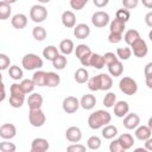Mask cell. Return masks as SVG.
Segmentation results:
<instances>
[{"label":"cell","instance_id":"obj_61","mask_svg":"<svg viewBox=\"0 0 152 152\" xmlns=\"http://www.w3.org/2000/svg\"><path fill=\"white\" fill-rule=\"evenodd\" d=\"M145 4V6H147V7H151L152 6V2H144Z\"/></svg>","mask_w":152,"mask_h":152},{"label":"cell","instance_id":"obj_22","mask_svg":"<svg viewBox=\"0 0 152 152\" xmlns=\"http://www.w3.org/2000/svg\"><path fill=\"white\" fill-rule=\"evenodd\" d=\"M126 28V24L118 20L116 18L113 19L109 24V33H116V34H122Z\"/></svg>","mask_w":152,"mask_h":152},{"label":"cell","instance_id":"obj_38","mask_svg":"<svg viewBox=\"0 0 152 152\" xmlns=\"http://www.w3.org/2000/svg\"><path fill=\"white\" fill-rule=\"evenodd\" d=\"M74 50H75V55H76V57H77L78 59L82 58L83 56L88 55V53H91L90 48H89L88 45H86V44H78Z\"/></svg>","mask_w":152,"mask_h":152},{"label":"cell","instance_id":"obj_11","mask_svg":"<svg viewBox=\"0 0 152 152\" xmlns=\"http://www.w3.org/2000/svg\"><path fill=\"white\" fill-rule=\"evenodd\" d=\"M99 90H109L113 87V78L108 74H99L96 75Z\"/></svg>","mask_w":152,"mask_h":152},{"label":"cell","instance_id":"obj_6","mask_svg":"<svg viewBox=\"0 0 152 152\" xmlns=\"http://www.w3.org/2000/svg\"><path fill=\"white\" fill-rule=\"evenodd\" d=\"M129 49H131V51L133 52V55H134L135 57H138V58L145 57V56L147 55V52H148L147 44H146V42H145L144 39H141V38H139L138 40H135V42L131 45Z\"/></svg>","mask_w":152,"mask_h":152},{"label":"cell","instance_id":"obj_27","mask_svg":"<svg viewBox=\"0 0 152 152\" xmlns=\"http://www.w3.org/2000/svg\"><path fill=\"white\" fill-rule=\"evenodd\" d=\"M118 140H119V142L121 144V146H122V148L126 151V150H128V148H131L132 146H133V144H134V139H133V137L129 134V133H124V134H121L119 138H118Z\"/></svg>","mask_w":152,"mask_h":152},{"label":"cell","instance_id":"obj_43","mask_svg":"<svg viewBox=\"0 0 152 152\" xmlns=\"http://www.w3.org/2000/svg\"><path fill=\"white\" fill-rule=\"evenodd\" d=\"M24 101H25V96H15V95L10 96V104L13 108H20L24 104Z\"/></svg>","mask_w":152,"mask_h":152},{"label":"cell","instance_id":"obj_59","mask_svg":"<svg viewBox=\"0 0 152 152\" xmlns=\"http://www.w3.org/2000/svg\"><path fill=\"white\" fill-rule=\"evenodd\" d=\"M133 152H150V151H147V150L144 148V147H138V148H135Z\"/></svg>","mask_w":152,"mask_h":152},{"label":"cell","instance_id":"obj_48","mask_svg":"<svg viewBox=\"0 0 152 152\" xmlns=\"http://www.w3.org/2000/svg\"><path fill=\"white\" fill-rule=\"evenodd\" d=\"M87 2H88V0H71L70 1V6H71L72 10L80 11L87 5Z\"/></svg>","mask_w":152,"mask_h":152},{"label":"cell","instance_id":"obj_17","mask_svg":"<svg viewBox=\"0 0 152 152\" xmlns=\"http://www.w3.org/2000/svg\"><path fill=\"white\" fill-rule=\"evenodd\" d=\"M61 20H62V24L66 28H71L76 26V17H75V13L71 11H64L62 13Z\"/></svg>","mask_w":152,"mask_h":152},{"label":"cell","instance_id":"obj_49","mask_svg":"<svg viewBox=\"0 0 152 152\" xmlns=\"http://www.w3.org/2000/svg\"><path fill=\"white\" fill-rule=\"evenodd\" d=\"M109 151L110 152H125V150L122 148V146H121V144L119 142L118 139H114L109 144Z\"/></svg>","mask_w":152,"mask_h":152},{"label":"cell","instance_id":"obj_5","mask_svg":"<svg viewBox=\"0 0 152 152\" xmlns=\"http://www.w3.org/2000/svg\"><path fill=\"white\" fill-rule=\"evenodd\" d=\"M109 20H110L109 14L104 11H97L91 15V24L99 28L107 26L109 24Z\"/></svg>","mask_w":152,"mask_h":152},{"label":"cell","instance_id":"obj_1","mask_svg":"<svg viewBox=\"0 0 152 152\" xmlns=\"http://www.w3.org/2000/svg\"><path fill=\"white\" fill-rule=\"evenodd\" d=\"M112 120V115L109 114V112L103 110V109H99L95 110L94 113H91L88 118V126L91 129H99L102 128L107 125H109Z\"/></svg>","mask_w":152,"mask_h":152},{"label":"cell","instance_id":"obj_2","mask_svg":"<svg viewBox=\"0 0 152 152\" xmlns=\"http://www.w3.org/2000/svg\"><path fill=\"white\" fill-rule=\"evenodd\" d=\"M21 64L26 70H36L43 66V59L36 53H26L21 59Z\"/></svg>","mask_w":152,"mask_h":152},{"label":"cell","instance_id":"obj_53","mask_svg":"<svg viewBox=\"0 0 152 152\" xmlns=\"http://www.w3.org/2000/svg\"><path fill=\"white\" fill-rule=\"evenodd\" d=\"M91 53H93V52H91ZM91 53H88V55L83 56L82 58H80V62H81L82 66H89V62H90V56H91Z\"/></svg>","mask_w":152,"mask_h":152},{"label":"cell","instance_id":"obj_25","mask_svg":"<svg viewBox=\"0 0 152 152\" xmlns=\"http://www.w3.org/2000/svg\"><path fill=\"white\" fill-rule=\"evenodd\" d=\"M122 38H124V40L126 42V44L131 46L135 40H138V39L140 38V33H139L137 30L131 28V30H127V31L125 32V34H124Z\"/></svg>","mask_w":152,"mask_h":152},{"label":"cell","instance_id":"obj_7","mask_svg":"<svg viewBox=\"0 0 152 152\" xmlns=\"http://www.w3.org/2000/svg\"><path fill=\"white\" fill-rule=\"evenodd\" d=\"M28 121L33 127H42L46 121V116H45V114H44V112L42 109L30 110Z\"/></svg>","mask_w":152,"mask_h":152},{"label":"cell","instance_id":"obj_39","mask_svg":"<svg viewBox=\"0 0 152 152\" xmlns=\"http://www.w3.org/2000/svg\"><path fill=\"white\" fill-rule=\"evenodd\" d=\"M115 102H116V95H115V93L109 91V93H107V94L104 95V99H103V104H104V107L112 108V107L115 104Z\"/></svg>","mask_w":152,"mask_h":152},{"label":"cell","instance_id":"obj_28","mask_svg":"<svg viewBox=\"0 0 152 152\" xmlns=\"http://www.w3.org/2000/svg\"><path fill=\"white\" fill-rule=\"evenodd\" d=\"M11 12H12V8L10 5V1H7V0L0 1V20L8 19L11 15Z\"/></svg>","mask_w":152,"mask_h":152},{"label":"cell","instance_id":"obj_46","mask_svg":"<svg viewBox=\"0 0 152 152\" xmlns=\"http://www.w3.org/2000/svg\"><path fill=\"white\" fill-rule=\"evenodd\" d=\"M10 93H11V95H15V96H25V93L23 91L20 84H18V83H13L11 86Z\"/></svg>","mask_w":152,"mask_h":152},{"label":"cell","instance_id":"obj_32","mask_svg":"<svg viewBox=\"0 0 152 152\" xmlns=\"http://www.w3.org/2000/svg\"><path fill=\"white\" fill-rule=\"evenodd\" d=\"M101 133H102V137L104 139H113L118 134V128L114 125H107V126H104L102 128Z\"/></svg>","mask_w":152,"mask_h":152},{"label":"cell","instance_id":"obj_60","mask_svg":"<svg viewBox=\"0 0 152 152\" xmlns=\"http://www.w3.org/2000/svg\"><path fill=\"white\" fill-rule=\"evenodd\" d=\"M1 91H5V84L2 83V81H0V93Z\"/></svg>","mask_w":152,"mask_h":152},{"label":"cell","instance_id":"obj_12","mask_svg":"<svg viewBox=\"0 0 152 152\" xmlns=\"http://www.w3.org/2000/svg\"><path fill=\"white\" fill-rule=\"evenodd\" d=\"M65 138H66L70 142H78V141L82 139V131L80 129V127L70 126V127L66 128V131H65Z\"/></svg>","mask_w":152,"mask_h":152},{"label":"cell","instance_id":"obj_33","mask_svg":"<svg viewBox=\"0 0 152 152\" xmlns=\"http://www.w3.org/2000/svg\"><path fill=\"white\" fill-rule=\"evenodd\" d=\"M116 57L119 61H127L131 58L132 56V51L128 46H125V48H118L116 49Z\"/></svg>","mask_w":152,"mask_h":152},{"label":"cell","instance_id":"obj_51","mask_svg":"<svg viewBox=\"0 0 152 152\" xmlns=\"http://www.w3.org/2000/svg\"><path fill=\"white\" fill-rule=\"evenodd\" d=\"M138 4H139L138 0H122V6L126 10H132V8L137 7Z\"/></svg>","mask_w":152,"mask_h":152},{"label":"cell","instance_id":"obj_23","mask_svg":"<svg viewBox=\"0 0 152 152\" xmlns=\"http://www.w3.org/2000/svg\"><path fill=\"white\" fill-rule=\"evenodd\" d=\"M58 48H59V51L62 52L63 56L72 53V52H74V49H75L74 42H72L71 39H63V40L59 43V46H58Z\"/></svg>","mask_w":152,"mask_h":152},{"label":"cell","instance_id":"obj_58","mask_svg":"<svg viewBox=\"0 0 152 152\" xmlns=\"http://www.w3.org/2000/svg\"><path fill=\"white\" fill-rule=\"evenodd\" d=\"M146 78V86L147 88H152V76H148V77H145Z\"/></svg>","mask_w":152,"mask_h":152},{"label":"cell","instance_id":"obj_29","mask_svg":"<svg viewBox=\"0 0 152 152\" xmlns=\"http://www.w3.org/2000/svg\"><path fill=\"white\" fill-rule=\"evenodd\" d=\"M108 71L110 74V76L113 77H119L122 75L124 72V65H122V62L121 61H116L115 63L110 64L108 66Z\"/></svg>","mask_w":152,"mask_h":152},{"label":"cell","instance_id":"obj_26","mask_svg":"<svg viewBox=\"0 0 152 152\" xmlns=\"http://www.w3.org/2000/svg\"><path fill=\"white\" fill-rule=\"evenodd\" d=\"M45 78H46V72L43 70H37L32 76V82L34 87H45Z\"/></svg>","mask_w":152,"mask_h":152},{"label":"cell","instance_id":"obj_20","mask_svg":"<svg viewBox=\"0 0 152 152\" xmlns=\"http://www.w3.org/2000/svg\"><path fill=\"white\" fill-rule=\"evenodd\" d=\"M135 138L137 139H139V140H141V141H145V140H147V139H150L151 138V134H152V129L151 128H148L147 126H145V125H139L137 128H135Z\"/></svg>","mask_w":152,"mask_h":152},{"label":"cell","instance_id":"obj_10","mask_svg":"<svg viewBox=\"0 0 152 152\" xmlns=\"http://www.w3.org/2000/svg\"><path fill=\"white\" fill-rule=\"evenodd\" d=\"M140 125V116L137 113H128L124 118V127L127 129H135Z\"/></svg>","mask_w":152,"mask_h":152},{"label":"cell","instance_id":"obj_35","mask_svg":"<svg viewBox=\"0 0 152 152\" xmlns=\"http://www.w3.org/2000/svg\"><path fill=\"white\" fill-rule=\"evenodd\" d=\"M101 144H102V141H101V139L97 135H91L87 140V147L89 150H93V151L99 150L101 147Z\"/></svg>","mask_w":152,"mask_h":152},{"label":"cell","instance_id":"obj_42","mask_svg":"<svg viewBox=\"0 0 152 152\" xmlns=\"http://www.w3.org/2000/svg\"><path fill=\"white\" fill-rule=\"evenodd\" d=\"M17 146L10 140H4L0 142V152H15Z\"/></svg>","mask_w":152,"mask_h":152},{"label":"cell","instance_id":"obj_34","mask_svg":"<svg viewBox=\"0 0 152 152\" xmlns=\"http://www.w3.org/2000/svg\"><path fill=\"white\" fill-rule=\"evenodd\" d=\"M46 30L43 27V26H36V27H33V30H32V36H33V38L36 39V40H38V42H43L45 38H46Z\"/></svg>","mask_w":152,"mask_h":152},{"label":"cell","instance_id":"obj_41","mask_svg":"<svg viewBox=\"0 0 152 152\" xmlns=\"http://www.w3.org/2000/svg\"><path fill=\"white\" fill-rule=\"evenodd\" d=\"M19 84H20V87H21V89H23V91H24L25 94H30V93H32L33 89H34V84H33L32 80H28V78L23 80Z\"/></svg>","mask_w":152,"mask_h":152},{"label":"cell","instance_id":"obj_63","mask_svg":"<svg viewBox=\"0 0 152 152\" xmlns=\"http://www.w3.org/2000/svg\"><path fill=\"white\" fill-rule=\"evenodd\" d=\"M30 152H34V151H32V150H31V151H30Z\"/></svg>","mask_w":152,"mask_h":152},{"label":"cell","instance_id":"obj_55","mask_svg":"<svg viewBox=\"0 0 152 152\" xmlns=\"http://www.w3.org/2000/svg\"><path fill=\"white\" fill-rule=\"evenodd\" d=\"M148 76H152V62L147 63L145 66V77H148Z\"/></svg>","mask_w":152,"mask_h":152},{"label":"cell","instance_id":"obj_44","mask_svg":"<svg viewBox=\"0 0 152 152\" xmlns=\"http://www.w3.org/2000/svg\"><path fill=\"white\" fill-rule=\"evenodd\" d=\"M102 58H103V62H104V64H106L107 66H109L110 64H113V63H115L116 61H119L118 57H116V55H115L114 52H106V53L102 56Z\"/></svg>","mask_w":152,"mask_h":152},{"label":"cell","instance_id":"obj_54","mask_svg":"<svg viewBox=\"0 0 152 152\" xmlns=\"http://www.w3.org/2000/svg\"><path fill=\"white\" fill-rule=\"evenodd\" d=\"M93 4H94L96 7L102 8V7H104V6H107V5H108V0H94V1H93Z\"/></svg>","mask_w":152,"mask_h":152},{"label":"cell","instance_id":"obj_4","mask_svg":"<svg viewBox=\"0 0 152 152\" xmlns=\"http://www.w3.org/2000/svg\"><path fill=\"white\" fill-rule=\"evenodd\" d=\"M48 17V10L43 5H33L30 10V18L34 23H43Z\"/></svg>","mask_w":152,"mask_h":152},{"label":"cell","instance_id":"obj_14","mask_svg":"<svg viewBox=\"0 0 152 152\" xmlns=\"http://www.w3.org/2000/svg\"><path fill=\"white\" fill-rule=\"evenodd\" d=\"M89 34H90V27L84 23L77 24L74 27V36L77 39H86L89 37Z\"/></svg>","mask_w":152,"mask_h":152},{"label":"cell","instance_id":"obj_45","mask_svg":"<svg viewBox=\"0 0 152 152\" xmlns=\"http://www.w3.org/2000/svg\"><path fill=\"white\" fill-rule=\"evenodd\" d=\"M10 64H11L10 57L7 55H5V53H0V71L8 69Z\"/></svg>","mask_w":152,"mask_h":152},{"label":"cell","instance_id":"obj_40","mask_svg":"<svg viewBox=\"0 0 152 152\" xmlns=\"http://www.w3.org/2000/svg\"><path fill=\"white\" fill-rule=\"evenodd\" d=\"M118 20H120V21H122V23H127L128 20H129V18H131V13H129V11L128 10H126V8H120V10H118L116 11V17H115Z\"/></svg>","mask_w":152,"mask_h":152},{"label":"cell","instance_id":"obj_37","mask_svg":"<svg viewBox=\"0 0 152 152\" xmlns=\"http://www.w3.org/2000/svg\"><path fill=\"white\" fill-rule=\"evenodd\" d=\"M8 75H10L11 78L18 81V80H21V78H23L24 72H23V70H21L18 65H11V66L8 68Z\"/></svg>","mask_w":152,"mask_h":152},{"label":"cell","instance_id":"obj_21","mask_svg":"<svg viewBox=\"0 0 152 152\" xmlns=\"http://www.w3.org/2000/svg\"><path fill=\"white\" fill-rule=\"evenodd\" d=\"M61 83V76L57 72L53 71H48L46 72V78H45V86L50 88H55L59 86Z\"/></svg>","mask_w":152,"mask_h":152},{"label":"cell","instance_id":"obj_56","mask_svg":"<svg viewBox=\"0 0 152 152\" xmlns=\"http://www.w3.org/2000/svg\"><path fill=\"white\" fill-rule=\"evenodd\" d=\"M145 23L148 27H152V12H148L145 17Z\"/></svg>","mask_w":152,"mask_h":152},{"label":"cell","instance_id":"obj_15","mask_svg":"<svg viewBox=\"0 0 152 152\" xmlns=\"http://www.w3.org/2000/svg\"><path fill=\"white\" fill-rule=\"evenodd\" d=\"M27 104H28L30 110L40 109L43 104V96L39 93H32L27 99Z\"/></svg>","mask_w":152,"mask_h":152},{"label":"cell","instance_id":"obj_24","mask_svg":"<svg viewBox=\"0 0 152 152\" xmlns=\"http://www.w3.org/2000/svg\"><path fill=\"white\" fill-rule=\"evenodd\" d=\"M74 78H75V81H76L77 83H80V84L86 83V82H88V80H89V72H88V70H87L86 68H78V69L75 71V74H74Z\"/></svg>","mask_w":152,"mask_h":152},{"label":"cell","instance_id":"obj_31","mask_svg":"<svg viewBox=\"0 0 152 152\" xmlns=\"http://www.w3.org/2000/svg\"><path fill=\"white\" fill-rule=\"evenodd\" d=\"M89 66H93L95 69H102L104 66V62H103L102 55H100V53H91Z\"/></svg>","mask_w":152,"mask_h":152},{"label":"cell","instance_id":"obj_52","mask_svg":"<svg viewBox=\"0 0 152 152\" xmlns=\"http://www.w3.org/2000/svg\"><path fill=\"white\" fill-rule=\"evenodd\" d=\"M108 40L112 44H118L122 40V34H116V33H109L108 34Z\"/></svg>","mask_w":152,"mask_h":152},{"label":"cell","instance_id":"obj_47","mask_svg":"<svg viewBox=\"0 0 152 152\" xmlns=\"http://www.w3.org/2000/svg\"><path fill=\"white\" fill-rule=\"evenodd\" d=\"M87 147L82 144H71L66 147V152H86Z\"/></svg>","mask_w":152,"mask_h":152},{"label":"cell","instance_id":"obj_62","mask_svg":"<svg viewBox=\"0 0 152 152\" xmlns=\"http://www.w3.org/2000/svg\"><path fill=\"white\" fill-rule=\"evenodd\" d=\"M0 81H2V75H1V72H0Z\"/></svg>","mask_w":152,"mask_h":152},{"label":"cell","instance_id":"obj_19","mask_svg":"<svg viewBox=\"0 0 152 152\" xmlns=\"http://www.w3.org/2000/svg\"><path fill=\"white\" fill-rule=\"evenodd\" d=\"M96 104V97L93 94H86L80 100V107H82L86 110H90Z\"/></svg>","mask_w":152,"mask_h":152},{"label":"cell","instance_id":"obj_16","mask_svg":"<svg viewBox=\"0 0 152 152\" xmlns=\"http://www.w3.org/2000/svg\"><path fill=\"white\" fill-rule=\"evenodd\" d=\"M113 108H114V114L118 118H124L129 112V104L127 101H118L115 102Z\"/></svg>","mask_w":152,"mask_h":152},{"label":"cell","instance_id":"obj_50","mask_svg":"<svg viewBox=\"0 0 152 152\" xmlns=\"http://www.w3.org/2000/svg\"><path fill=\"white\" fill-rule=\"evenodd\" d=\"M88 88L91 91H97L99 90V84H97V80L96 76H93L91 78L88 80Z\"/></svg>","mask_w":152,"mask_h":152},{"label":"cell","instance_id":"obj_36","mask_svg":"<svg viewBox=\"0 0 152 152\" xmlns=\"http://www.w3.org/2000/svg\"><path fill=\"white\" fill-rule=\"evenodd\" d=\"M66 63H68V59L65 56L63 55H58L53 61H52V66L57 70H63L65 66H66Z\"/></svg>","mask_w":152,"mask_h":152},{"label":"cell","instance_id":"obj_13","mask_svg":"<svg viewBox=\"0 0 152 152\" xmlns=\"http://www.w3.org/2000/svg\"><path fill=\"white\" fill-rule=\"evenodd\" d=\"M49 147V141L44 138H36L31 142V150L34 152H46Z\"/></svg>","mask_w":152,"mask_h":152},{"label":"cell","instance_id":"obj_18","mask_svg":"<svg viewBox=\"0 0 152 152\" xmlns=\"http://www.w3.org/2000/svg\"><path fill=\"white\" fill-rule=\"evenodd\" d=\"M11 24L14 28L17 30H23L24 27H26L27 25V17L23 13H17L12 17L11 19Z\"/></svg>","mask_w":152,"mask_h":152},{"label":"cell","instance_id":"obj_9","mask_svg":"<svg viewBox=\"0 0 152 152\" xmlns=\"http://www.w3.org/2000/svg\"><path fill=\"white\" fill-rule=\"evenodd\" d=\"M17 134V128L13 124H4L0 126V138L4 140H11L15 137Z\"/></svg>","mask_w":152,"mask_h":152},{"label":"cell","instance_id":"obj_57","mask_svg":"<svg viewBox=\"0 0 152 152\" xmlns=\"http://www.w3.org/2000/svg\"><path fill=\"white\" fill-rule=\"evenodd\" d=\"M144 148H146L147 151H152V139L150 138V139H147V140H145V147Z\"/></svg>","mask_w":152,"mask_h":152},{"label":"cell","instance_id":"obj_30","mask_svg":"<svg viewBox=\"0 0 152 152\" xmlns=\"http://www.w3.org/2000/svg\"><path fill=\"white\" fill-rule=\"evenodd\" d=\"M58 55H59L58 49H57L56 46H53V45H49V46H46V48L43 50V57H44L45 59H48V61H51V62H52Z\"/></svg>","mask_w":152,"mask_h":152},{"label":"cell","instance_id":"obj_3","mask_svg":"<svg viewBox=\"0 0 152 152\" xmlns=\"http://www.w3.org/2000/svg\"><path fill=\"white\" fill-rule=\"evenodd\" d=\"M119 88L120 90L125 94V95H134L138 91V83L135 82V80H133L132 77L125 76L120 80L119 82Z\"/></svg>","mask_w":152,"mask_h":152},{"label":"cell","instance_id":"obj_8","mask_svg":"<svg viewBox=\"0 0 152 152\" xmlns=\"http://www.w3.org/2000/svg\"><path fill=\"white\" fill-rule=\"evenodd\" d=\"M62 107L66 114H74L80 108V100L76 96H68L63 100Z\"/></svg>","mask_w":152,"mask_h":152}]
</instances>
